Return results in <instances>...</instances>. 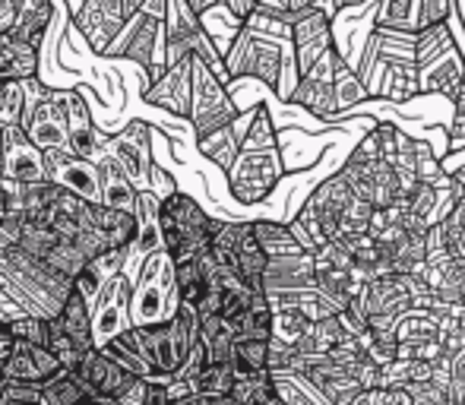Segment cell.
<instances>
[{"mask_svg": "<svg viewBox=\"0 0 465 405\" xmlns=\"http://www.w3.org/2000/svg\"><path fill=\"white\" fill-rule=\"evenodd\" d=\"M159 238L174 263L203 257L213 244V219L187 193L172 191L168 200L159 202Z\"/></svg>", "mask_w": 465, "mask_h": 405, "instance_id": "cell-1", "label": "cell"}, {"mask_svg": "<svg viewBox=\"0 0 465 405\" xmlns=\"http://www.w3.org/2000/svg\"><path fill=\"white\" fill-rule=\"evenodd\" d=\"M351 202H355V193L349 191L345 178L342 174H332V178H326L323 184L311 193V200L304 202V209H301L294 222L304 228L307 238L313 241V247H323L339 238Z\"/></svg>", "mask_w": 465, "mask_h": 405, "instance_id": "cell-2", "label": "cell"}, {"mask_svg": "<svg viewBox=\"0 0 465 405\" xmlns=\"http://www.w3.org/2000/svg\"><path fill=\"white\" fill-rule=\"evenodd\" d=\"M232 165H234L232 193L238 202H260L276 187V181L282 174V165L272 146H260V149L244 146Z\"/></svg>", "mask_w": 465, "mask_h": 405, "instance_id": "cell-3", "label": "cell"}, {"mask_svg": "<svg viewBox=\"0 0 465 405\" xmlns=\"http://www.w3.org/2000/svg\"><path fill=\"white\" fill-rule=\"evenodd\" d=\"M332 51L326 57H320L304 76H298V83H294L292 93H288V102L301 104V108L311 111L320 121H332L339 111L336 95H332Z\"/></svg>", "mask_w": 465, "mask_h": 405, "instance_id": "cell-4", "label": "cell"}, {"mask_svg": "<svg viewBox=\"0 0 465 405\" xmlns=\"http://www.w3.org/2000/svg\"><path fill=\"white\" fill-rule=\"evenodd\" d=\"M228 266H232L253 291H263V276H266V266H270V253H266V247L260 244V238L253 234V222L234 225Z\"/></svg>", "mask_w": 465, "mask_h": 405, "instance_id": "cell-5", "label": "cell"}, {"mask_svg": "<svg viewBox=\"0 0 465 405\" xmlns=\"http://www.w3.org/2000/svg\"><path fill=\"white\" fill-rule=\"evenodd\" d=\"M361 304L368 311V317H402L405 311H411V295H409V285H405L402 276L390 272V276H377L368 279L361 285Z\"/></svg>", "mask_w": 465, "mask_h": 405, "instance_id": "cell-6", "label": "cell"}, {"mask_svg": "<svg viewBox=\"0 0 465 405\" xmlns=\"http://www.w3.org/2000/svg\"><path fill=\"white\" fill-rule=\"evenodd\" d=\"M74 374H76V380H80V383H86L89 393L111 396V400H114L117 390H121L124 383H127V377H130L127 370L114 361V358H108L104 351H95V349H89L86 355L80 358V364L74 368Z\"/></svg>", "mask_w": 465, "mask_h": 405, "instance_id": "cell-7", "label": "cell"}, {"mask_svg": "<svg viewBox=\"0 0 465 405\" xmlns=\"http://www.w3.org/2000/svg\"><path fill=\"white\" fill-rule=\"evenodd\" d=\"M421 93V70L415 67L411 57H386L383 61V76L380 86L373 89V95H380V102H409Z\"/></svg>", "mask_w": 465, "mask_h": 405, "instance_id": "cell-8", "label": "cell"}, {"mask_svg": "<svg viewBox=\"0 0 465 405\" xmlns=\"http://www.w3.org/2000/svg\"><path fill=\"white\" fill-rule=\"evenodd\" d=\"M146 99L153 104H162V108L174 111V114H181V117H190V57L165 67V74L149 89Z\"/></svg>", "mask_w": 465, "mask_h": 405, "instance_id": "cell-9", "label": "cell"}, {"mask_svg": "<svg viewBox=\"0 0 465 405\" xmlns=\"http://www.w3.org/2000/svg\"><path fill=\"white\" fill-rule=\"evenodd\" d=\"M51 19H54V0H16V19H13L6 35L38 48Z\"/></svg>", "mask_w": 465, "mask_h": 405, "instance_id": "cell-10", "label": "cell"}, {"mask_svg": "<svg viewBox=\"0 0 465 405\" xmlns=\"http://www.w3.org/2000/svg\"><path fill=\"white\" fill-rule=\"evenodd\" d=\"M76 23L83 25V32H86V38L95 48H104V44L121 32V25L127 23V19H124L121 0H89L86 13H83Z\"/></svg>", "mask_w": 465, "mask_h": 405, "instance_id": "cell-11", "label": "cell"}, {"mask_svg": "<svg viewBox=\"0 0 465 405\" xmlns=\"http://www.w3.org/2000/svg\"><path fill=\"white\" fill-rule=\"evenodd\" d=\"M453 51H460V48H456V38H453L450 23L421 25V29H415V35H411V61H415L418 70L430 67L434 61L453 54Z\"/></svg>", "mask_w": 465, "mask_h": 405, "instance_id": "cell-12", "label": "cell"}, {"mask_svg": "<svg viewBox=\"0 0 465 405\" xmlns=\"http://www.w3.org/2000/svg\"><path fill=\"white\" fill-rule=\"evenodd\" d=\"M38 54L32 44L16 42L13 35L0 32V83H19L35 76Z\"/></svg>", "mask_w": 465, "mask_h": 405, "instance_id": "cell-13", "label": "cell"}, {"mask_svg": "<svg viewBox=\"0 0 465 405\" xmlns=\"http://www.w3.org/2000/svg\"><path fill=\"white\" fill-rule=\"evenodd\" d=\"M460 83H462L460 51H453V54L440 57V61H434L430 67L421 70V93L428 95H447V99H453L460 93Z\"/></svg>", "mask_w": 465, "mask_h": 405, "instance_id": "cell-14", "label": "cell"}, {"mask_svg": "<svg viewBox=\"0 0 465 405\" xmlns=\"http://www.w3.org/2000/svg\"><path fill=\"white\" fill-rule=\"evenodd\" d=\"M332 95H336V108H351V104L371 99L364 80L355 74V67H349L339 48L332 51Z\"/></svg>", "mask_w": 465, "mask_h": 405, "instance_id": "cell-15", "label": "cell"}, {"mask_svg": "<svg viewBox=\"0 0 465 405\" xmlns=\"http://www.w3.org/2000/svg\"><path fill=\"white\" fill-rule=\"evenodd\" d=\"M430 232H434L437 247H440L447 257L462 260L465 257V197L456 200L453 209H450Z\"/></svg>", "mask_w": 465, "mask_h": 405, "instance_id": "cell-16", "label": "cell"}, {"mask_svg": "<svg viewBox=\"0 0 465 405\" xmlns=\"http://www.w3.org/2000/svg\"><path fill=\"white\" fill-rule=\"evenodd\" d=\"M232 368L234 377L266 374L270 370V339H234Z\"/></svg>", "mask_w": 465, "mask_h": 405, "instance_id": "cell-17", "label": "cell"}, {"mask_svg": "<svg viewBox=\"0 0 465 405\" xmlns=\"http://www.w3.org/2000/svg\"><path fill=\"white\" fill-rule=\"evenodd\" d=\"M190 383H193L196 396H232L234 387L232 361H203Z\"/></svg>", "mask_w": 465, "mask_h": 405, "instance_id": "cell-18", "label": "cell"}, {"mask_svg": "<svg viewBox=\"0 0 465 405\" xmlns=\"http://www.w3.org/2000/svg\"><path fill=\"white\" fill-rule=\"evenodd\" d=\"M4 172H6V178L19 181V184H35V181H45L42 178V159H38L35 146H29V143H16V146L4 155Z\"/></svg>", "mask_w": 465, "mask_h": 405, "instance_id": "cell-19", "label": "cell"}, {"mask_svg": "<svg viewBox=\"0 0 465 405\" xmlns=\"http://www.w3.org/2000/svg\"><path fill=\"white\" fill-rule=\"evenodd\" d=\"M373 29L415 32L418 29V0H380V13Z\"/></svg>", "mask_w": 465, "mask_h": 405, "instance_id": "cell-20", "label": "cell"}, {"mask_svg": "<svg viewBox=\"0 0 465 405\" xmlns=\"http://www.w3.org/2000/svg\"><path fill=\"white\" fill-rule=\"evenodd\" d=\"M102 172H104V184H102V202H104V206L130 209V212H134L136 193H134V187H130L127 172H121V168H117L114 162L102 165Z\"/></svg>", "mask_w": 465, "mask_h": 405, "instance_id": "cell-21", "label": "cell"}, {"mask_svg": "<svg viewBox=\"0 0 465 405\" xmlns=\"http://www.w3.org/2000/svg\"><path fill=\"white\" fill-rule=\"evenodd\" d=\"M313 320L307 317V313H301L298 307H272V336L270 339H279V342L285 345H294L301 336L307 332V326H311Z\"/></svg>", "mask_w": 465, "mask_h": 405, "instance_id": "cell-22", "label": "cell"}, {"mask_svg": "<svg viewBox=\"0 0 465 405\" xmlns=\"http://www.w3.org/2000/svg\"><path fill=\"white\" fill-rule=\"evenodd\" d=\"M61 184L67 187V191L80 193L83 200L98 202V181H95L93 165H86V162H70L61 172Z\"/></svg>", "mask_w": 465, "mask_h": 405, "instance_id": "cell-23", "label": "cell"}, {"mask_svg": "<svg viewBox=\"0 0 465 405\" xmlns=\"http://www.w3.org/2000/svg\"><path fill=\"white\" fill-rule=\"evenodd\" d=\"M453 16V0H418V29L434 23H450Z\"/></svg>", "mask_w": 465, "mask_h": 405, "instance_id": "cell-24", "label": "cell"}, {"mask_svg": "<svg viewBox=\"0 0 465 405\" xmlns=\"http://www.w3.org/2000/svg\"><path fill=\"white\" fill-rule=\"evenodd\" d=\"M70 143H74V153L80 155V159H89V155L95 153V130H93V123H80V127H74V136H70Z\"/></svg>", "mask_w": 465, "mask_h": 405, "instance_id": "cell-25", "label": "cell"}, {"mask_svg": "<svg viewBox=\"0 0 465 405\" xmlns=\"http://www.w3.org/2000/svg\"><path fill=\"white\" fill-rule=\"evenodd\" d=\"M219 4H225V10L232 13V19H238L241 25H244V19L257 10V0H219Z\"/></svg>", "mask_w": 465, "mask_h": 405, "instance_id": "cell-26", "label": "cell"}, {"mask_svg": "<svg viewBox=\"0 0 465 405\" xmlns=\"http://www.w3.org/2000/svg\"><path fill=\"white\" fill-rule=\"evenodd\" d=\"M450 181H453L456 197H465V165H462V168H456V172L450 174Z\"/></svg>", "mask_w": 465, "mask_h": 405, "instance_id": "cell-27", "label": "cell"}, {"mask_svg": "<svg viewBox=\"0 0 465 405\" xmlns=\"http://www.w3.org/2000/svg\"><path fill=\"white\" fill-rule=\"evenodd\" d=\"M187 4H190V10H193L196 16H203V13L213 10V6L219 4V0H187Z\"/></svg>", "mask_w": 465, "mask_h": 405, "instance_id": "cell-28", "label": "cell"}, {"mask_svg": "<svg viewBox=\"0 0 465 405\" xmlns=\"http://www.w3.org/2000/svg\"><path fill=\"white\" fill-rule=\"evenodd\" d=\"M76 405H117V400H111V396H95V393H89V396H83Z\"/></svg>", "mask_w": 465, "mask_h": 405, "instance_id": "cell-29", "label": "cell"}, {"mask_svg": "<svg viewBox=\"0 0 465 405\" xmlns=\"http://www.w3.org/2000/svg\"><path fill=\"white\" fill-rule=\"evenodd\" d=\"M200 405H241V402H234L232 396H203Z\"/></svg>", "mask_w": 465, "mask_h": 405, "instance_id": "cell-30", "label": "cell"}, {"mask_svg": "<svg viewBox=\"0 0 465 405\" xmlns=\"http://www.w3.org/2000/svg\"><path fill=\"white\" fill-rule=\"evenodd\" d=\"M368 0H332V6H330V13H339V10H345V6H364Z\"/></svg>", "mask_w": 465, "mask_h": 405, "instance_id": "cell-31", "label": "cell"}]
</instances>
